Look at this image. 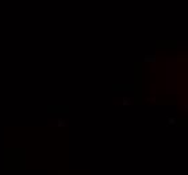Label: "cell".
<instances>
[]
</instances>
